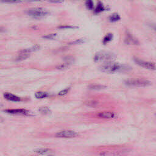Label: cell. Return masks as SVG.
Masks as SVG:
<instances>
[{
  "mask_svg": "<svg viewBox=\"0 0 156 156\" xmlns=\"http://www.w3.org/2000/svg\"><path fill=\"white\" fill-rule=\"evenodd\" d=\"M78 27H77V26H60V27H59V29H69V28H70V29H74V28H78Z\"/></svg>",
  "mask_w": 156,
  "mask_h": 156,
  "instance_id": "cell-27",
  "label": "cell"
},
{
  "mask_svg": "<svg viewBox=\"0 0 156 156\" xmlns=\"http://www.w3.org/2000/svg\"><path fill=\"white\" fill-rule=\"evenodd\" d=\"M120 20V17L117 14H113L109 17V20L111 22H118V21Z\"/></svg>",
  "mask_w": 156,
  "mask_h": 156,
  "instance_id": "cell-14",
  "label": "cell"
},
{
  "mask_svg": "<svg viewBox=\"0 0 156 156\" xmlns=\"http://www.w3.org/2000/svg\"><path fill=\"white\" fill-rule=\"evenodd\" d=\"M97 115L101 118L111 119L115 117V113L111 112H102L99 113Z\"/></svg>",
  "mask_w": 156,
  "mask_h": 156,
  "instance_id": "cell-9",
  "label": "cell"
},
{
  "mask_svg": "<svg viewBox=\"0 0 156 156\" xmlns=\"http://www.w3.org/2000/svg\"><path fill=\"white\" fill-rule=\"evenodd\" d=\"M135 62L140 67H142L143 68H147L149 70H155V65L151 62H145L142 60L139 59H134Z\"/></svg>",
  "mask_w": 156,
  "mask_h": 156,
  "instance_id": "cell-7",
  "label": "cell"
},
{
  "mask_svg": "<svg viewBox=\"0 0 156 156\" xmlns=\"http://www.w3.org/2000/svg\"><path fill=\"white\" fill-rule=\"evenodd\" d=\"M125 41H126V43H127L128 44H131V45H137V44H138V41L130 34H128L127 36L126 39Z\"/></svg>",
  "mask_w": 156,
  "mask_h": 156,
  "instance_id": "cell-11",
  "label": "cell"
},
{
  "mask_svg": "<svg viewBox=\"0 0 156 156\" xmlns=\"http://www.w3.org/2000/svg\"><path fill=\"white\" fill-rule=\"evenodd\" d=\"M23 1L24 0H0V2L3 3L12 4V3H19Z\"/></svg>",
  "mask_w": 156,
  "mask_h": 156,
  "instance_id": "cell-16",
  "label": "cell"
},
{
  "mask_svg": "<svg viewBox=\"0 0 156 156\" xmlns=\"http://www.w3.org/2000/svg\"><path fill=\"white\" fill-rule=\"evenodd\" d=\"M106 87L102 85H97V84H93V85H90L89 86V89L91 90H99L101 89H103L106 88Z\"/></svg>",
  "mask_w": 156,
  "mask_h": 156,
  "instance_id": "cell-12",
  "label": "cell"
},
{
  "mask_svg": "<svg viewBox=\"0 0 156 156\" xmlns=\"http://www.w3.org/2000/svg\"><path fill=\"white\" fill-rule=\"evenodd\" d=\"M116 59V55L110 52L101 51L97 53L94 57L96 62H102L104 64L112 63Z\"/></svg>",
  "mask_w": 156,
  "mask_h": 156,
  "instance_id": "cell-2",
  "label": "cell"
},
{
  "mask_svg": "<svg viewBox=\"0 0 156 156\" xmlns=\"http://www.w3.org/2000/svg\"><path fill=\"white\" fill-rule=\"evenodd\" d=\"M104 9H105V8H104V7L103 4L101 2H99L98 5H97V7L95 9V11L96 13H99V12L104 11Z\"/></svg>",
  "mask_w": 156,
  "mask_h": 156,
  "instance_id": "cell-17",
  "label": "cell"
},
{
  "mask_svg": "<svg viewBox=\"0 0 156 156\" xmlns=\"http://www.w3.org/2000/svg\"><path fill=\"white\" fill-rule=\"evenodd\" d=\"M29 54H23V53H20V55L17 57L16 60L17 61H22L23 60H25L28 57H29Z\"/></svg>",
  "mask_w": 156,
  "mask_h": 156,
  "instance_id": "cell-18",
  "label": "cell"
},
{
  "mask_svg": "<svg viewBox=\"0 0 156 156\" xmlns=\"http://www.w3.org/2000/svg\"><path fill=\"white\" fill-rule=\"evenodd\" d=\"M38 111L44 115H48V114L51 113L50 109L47 107H41L38 109Z\"/></svg>",
  "mask_w": 156,
  "mask_h": 156,
  "instance_id": "cell-15",
  "label": "cell"
},
{
  "mask_svg": "<svg viewBox=\"0 0 156 156\" xmlns=\"http://www.w3.org/2000/svg\"><path fill=\"white\" fill-rule=\"evenodd\" d=\"M86 7L88 9H90V10L93 9V3L92 0H86Z\"/></svg>",
  "mask_w": 156,
  "mask_h": 156,
  "instance_id": "cell-21",
  "label": "cell"
},
{
  "mask_svg": "<svg viewBox=\"0 0 156 156\" xmlns=\"http://www.w3.org/2000/svg\"><path fill=\"white\" fill-rule=\"evenodd\" d=\"M49 1L53 3H61L64 1V0H49Z\"/></svg>",
  "mask_w": 156,
  "mask_h": 156,
  "instance_id": "cell-26",
  "label": "cell"
},
{
  "mask_svg": "<svg viewBox=\"0 0 156 156\" xmlns=\"http://www.w3.org/2000/svg\"><path fill=\"white\" fill-rule=\"evenodd\" d=\"M50 149H36L35 151L36 152H37V154H40V155H44V154H45L46 153H48L49 152H50Z\"/></svg>",
  "mask_w": 156,
  "mask_h": 156,
  "instance_id": "cell-20",
  "label": "cell"
},
{
  "mask_svg": "<svg viewBox=\"0 0 156 156\" xmlns=\"http://www.w3.org/2000/svg\"><path fill=\"white\" fill-rule=\"evenodd\" d=\"M84 42V40L83 39H79V40H78L76 41H73V42L71 43V44H82Z\"/></svg>",
  "mask_w": 156,
  "mask_h": 156,
  "instance_id": "cell-25",
  "label": "cell"
},
{
  "mask_svg": "<svg viewBox=\"0 0 156 156\" xmlns=\"http://www.w3.org/2000/svg\"><path fill=\"white\" fill-rule=\"evenodd\" d=\"M27 14L36 18H39L44 17L49 14V12L43 8H34L28 10Z\"/></svg>",
  "mask_w": 156,
  "mask_h": 156,
  "instance_id": "cell-4",
  "label": "cell"
},
{
  "mask_svg": "<svg viewBox=\"0 0 156 156\" xmlns=\"http://www.w3.org/2000/svg\"><path fill=\"white\" fill-rule=\"evenodd\" d=\"M78 133L74 131L65 130L57 132L56 137L58 138H73L78 136Z\"/></svg>",
  "mask_w": 156,
  "mask_h": 156,
  "instance_id": "cell-5",
  "label": "cell"
},
{
  "mask_svg": "<svg viewBox=\"0 0 156 156\" xmlns=\"http://www.w3.org/2000/svg\"><path fill=\"white\" fill-rule=\"evenodd\" d=\"M100 70L105 73H121L128 71L131 70V68L125 65H121L119 64L109 63L105 64L100 67Z\"/></svg>",
  "mask_w": 156,
  "mask_h": 156,
  "instance_id": "cell-1",
  "label": "cell"
},
{
  "mask_svg": "<svg viewBox=\"0 0 156 156\" xmlns=\"http://www.w3.org/2000/svg\"><path fill=\"white\" fill-rule=\"evenodd\" d=\"M68 65L67 64H62V65H58L57 67V69H59V70H64L65 68H67L68 67Z\"/></svg>",
  "mask_w": 156,
  "mask_h": 156,
  "instance_id": "cell-24",
  "label": "cell"
},
{
  "mask_svg": "<svg viewBox=\"0 0 156 156\" xmlns=\"http://www.w3.org/2000/svg\"><path fill=\"white\" fill-rule=\"evenodd\" d=\"M113 38V35L112 34H108L105 36V37L103 39V44H106L108 42H109L110 41L112 40Z\"/></svg>",
  "mask_w": 156,
  "mask_h": 156,
  "instance_id": "cell-19",
  "label": "cell"
},
{
  "mask_svg": "<svg viewBox=\"0 0 156 156\" xmlns=\"http://www.w3.org/2000/svg\"><path fill=\"white\" fill-rule=\"evenodd\" d=\"M4 97L6 99L10 101H13V102H19L21 101V98L14 94H12L10 93H4Z\"/></svg>",
  "mask_w": 156,
  "mask_h": 156,
  "instance_id": "cell-8",
  "label": "cell"
},
{
  "mask_svg": "<svg viewBox=\"0 0 156 156\" xmlns=\"http://www.w3.org/2000/svg\"><path fill=\"white\" fill-rule=\"evenodd\" d=\"M126 85L132 87H147L150 86L151 82L147 79H129L125 81Z\"/></svg>",
  "mask_w": 156,
  "mask_h": 156,
  "instance_id": "cell-3",
  "label": "cell"
},
{
  "mask_svg": "<svg viewBox=\"0 0 156 156\" xmlns=\"http://www.w3.org/2000/svg\"><path fill=\"white\" fill-rule=\"evenodd\" d=\"M57 37V35L56 34H50L47 36H44V38L46 39H54Z\"/></svg>",
  "mask_w": 156,
  "mask_h": 156,
  "instance_id": "cell-22",
  "label": "cell"
},
{
  "mask_svg": "<svg viewBox=\"0 0 156 156\" xmlns=\"http://www.w3.org/2000/svg\"><path fill=\"white\" fill-rule=\"evenodd\" d=\"M4 112L9 114H12V115H30L29 111L24 109H9L4 110Z\"/></svg>",
  "mask_w": 156,
  "mask_h": 156,
  "instance_id": "cell-6",
  "label": "cell"
},
{
  "mask_svg": "<svg viewBox=\"0 0 156 156\" xmlns=\"http://www.w3.org/2000/svg\"><path fill=\"white\" fill-rule=\"evenodd\" d=\"M121 153L115 151H103L100 153V156H120Z\"/></svg>",
  "mask_w": 156,
  "mask_h": 156,
  "instance_id": "cell-10",
  "label": "cell"
},
{
  "mask_svg": "<svg viewBox=\"0 0 156 156\" xmlns=\"http://www.w3.org/2000/svg\"><path fill=\"white\" fill-rule=\"evenodd\" d=\"M68 91H69V89H64V90H63L60 91L58 93V95H59V96H60V97H62V96H64V95H65L67 94V93H68Z\"/></svg>",
  "mask_w": 156,
  "mask_h": 156,
  "instance_id": "cell-23",
  "label": "cell"
},
{
  "mask_svg": "<svg viewBox=\"0 0 156 156\" xmlns=\"http://www.w3.org/2000/svg\"><path fill=\"white\" fill-rule=\"evenodd\" d=\"M48 94L47 93L42 92V91H38L35 94V97L37 99H43L48 97Z\"/></svg>",
  "mask_w": 156,
  "mask_h": 156,
  "instance_id": "cell-13",
  "label": "cell"
}]
</instances>
